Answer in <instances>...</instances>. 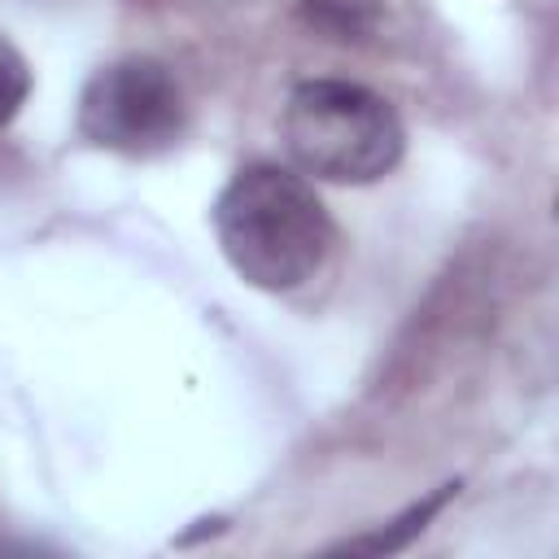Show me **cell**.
<instances>
[{
  "instance_id": "277c9868",
  "label": "cell",
  "mask_w": 559,
  "mask_h": 559,
  "mask_svg": "<svg viewBox=\"0 0 559 559\" xmlns=\"http://www.w3.org/2000/svg\"><path fill=\"white\" fill-rule=\"evenodd\" d=\"M454 493H459V480H450V485H441L437 493L411 502V507H406L397 520H389L384 528H376V533H367V537H349V542H341L336 550H354V555H389V550H402L411 537H419V533L428 528V520H432Z\"/></svg>"
},
{
  "instance_id": "5b68a950",
  "label": "cell",
  "mask_w": 559,
  "mask_h": 559,
  "mask_svg": "<svg viewBox=\"0 0 559 559\" xmlns=\"http://www.w3.org/2000/svg\"><path fill=\"white\" fill-rule=\"evenodd\" d=\"M389 0H301L306 17L341 39H362L380 26Z\"/></svg>"
},
{
  "instance_id": "8992f818",
  "label": "cell",
  "mask_w": 559,
  "mask_h": 559,
  "mask_svg": "<svg viewBox=\"0 0 559 559\" xmlns=\"http://www.w3.org/2000/svg\"><path fill=\"white\" fill-rule=\"evenodd\" d=\"M26 96H31V66H26V57L9 44V35L0 31V127L22 114Z\"/></svg>"
},
{
  "instance_id": "7a4b0ae2",
  "label": "cell",
  "mask_w": 559,
  "mask_h": 559,
  "mask_svg": "<svg viewBox=\"0 0 559 559\" xmlns=\"http://www.w3.org/2000/svg\"><path fill=\"white\" fill-rule=\"evenodd\" d=\"M284 148L297 170L328 183H376L406 148L397 109L349 79H306L288 92L280 118Z\"/></svg>"
},
{
  "instance_id": "6da1fadb",
  "label": "cell",
  "mask_w": 559,
  "mask_h": 559,
  "mask_svg": "<svg viewBox=\"0 0 559 559\" xmlns=\"http://www.w3.org/2000/svg\"><path fill=\"white\" fill-rule=\"evenodd\" d=\"M214 236L245 284L262 293H297L323 271L336 227L319 192L297 170L253 162L218 192Z\"/></svg>"
},
{
  "instance_id": "3957f363",
  "label": "cell",
  "mask_w": 559,
  "mask_h": 559,
  "mask_svg": "<svg viewBox=\"0 0 559 559\" xmlns=\"http://www.w3.org/2000/svg\"><path fill=\"white\" fill-rule=\"evenodd\" d=\"M188 100L179 79L153 57L100 66L79 96V135L118 157H157L179 144Z\"/></svg>"
}]
</instances>
